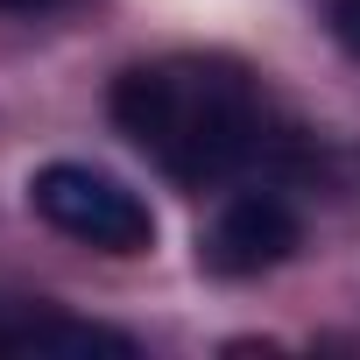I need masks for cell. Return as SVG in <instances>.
<instances>
[{
  "mask_svg": "<svg viewBox=\"0 0 360 360\" xmlns=\"http://www.w3.org/2000/svg\"><path fill=\"white\" fill-rule=\"evenodd\" d=\"M8 353H134L127 332H106V325H78V318H29L15 332H0Z\"/></svg>",
  "mask_w": 360,
  "mask_h": 360,
  "instance_id": "4",
  "label": "cell"
},
{
  "mask_svg": "<svg viewBox=\"0 0 360 360\" xmlns=\"http://www.w3.org/2000/svg\"><path fill=\"white\" fill-rule=\"evenodd\" d=\"M332 36L360 57V0H332Z\"/></svg>",
  "mask_w": 360,
  "mask_h": 360,
  "instance_id": "5",
  "label": "cell"
},
{
  "mask_svg": "<svg viewBox=\"0 0 360 360\" xmlns=\"http://www.w3.org/2000/svg\"><path fill=\"white\" fill-rule=\"evenodd\" d=\"M113 127L176 184H219L248 155H262L269 113L248 71L219 57H162V64L120 71Z\"/></svg>",
  "mask_w": 360,
  "mask_h": 360,
  "instance_id": "1",
  "label": "cell"
},
{
  "mask_svg": "<svg viewBox=\"0 0 360 360\" xmlns=\"http://www.w3.org/2000/svg\"><path fill=\"white\" fill-rule=\"evenodd\" d=\"M50 8H64V0H0V15H50Z\"/></svg>",
  "mask_w": 360,
  "mask_h": 360,
  "instance_id": "6",
  "label": "cell"
},
{
  "mask_svg": "<svg viewBox=\"0 0 360 360\" xmlns=\"http://www.w3.org/2000/svg\"><path fill=\"white\" fill-rule=\"evenodd\" d=\"M29 205L43 226H57L78 248H99V255H148L155 248L148 198L127 191L120 176L92 169V162H43L29 176Z\"/></svg>",
  "mask_w": 360,
  "mask_h": 360,
  "instance_id": "2",
  "label": "cell"
},
{
  "mask_svg": "<svg viewBox=\"0 0 360 360\" xmlns=\"http://www.w3.org/2000/svg\"><path fill=\"white\" fill-rule=\"evenodd\" d=\"M297 240H304L297 212H290L283 198H269V191H248V198H233V205L212 219V233L198 240V262H205L212 276H262V269L290 262Z\"/></svg>",
  "mask_w": 360,
  "mask_h": 360,
  "instance_id": "3",
  "label": "cell"
}]
</instances>
